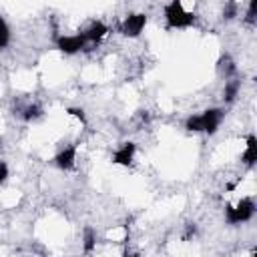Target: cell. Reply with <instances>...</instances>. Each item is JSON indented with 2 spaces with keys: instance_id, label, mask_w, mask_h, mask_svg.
I'll return each mask as SVG.
<instances>
[{
  "instance_id": "obj_1",
  "label": "cell",
  "mask_w": 257,
  "mask_h": 257,
  "mask_svg": "<svg viewBox=\"0 0 257 257\" xmlns=\"http://www.w3.org/2000/svg\"><path fill=\"white\" fill-rule=\"evenodd\" d=\"M225 116L223 108H207L201 114H193L185 120V128L191 133H207V135H215L221 120Z\"/></svg>"
},
{
  "instance_id": "obj_2",
  "label": "cell",
  "mask_w": 257,
  "mask_h": 257,
  "mask_svg": "<svg viewBox=\"0 0 257 257\" xmlns=\"http://www.w3.org/2000/svg\"><path fill=\"white\" fill-rule=\"evenodd\" d=\"M165 18H167L169 28H187V26L195 24V14L185 12L181 0H173L171 4L165 6Z\"/></svg>"
},
{
  "instance_id": "obj_3",
  "label": "cell",
  "mask_w": 257,
  "mask_h": 257,
  "mask_svg": "<svg viewBox=\"0 0 257 257\" xmlns=\"http://www.w3.org/2000/svg\"><path fill=\"white\" fill-rule=\"evenodd\" d=\"M253 215H255V201L249 199V197L241 199L235 207H233V205H227V207H225V219H227L229 225L245 223V221H249Z\"/></svg>"
},
{
  "instance_id": "obj_4",
  "label": "cell",
  "mask_w": 257,
  "mask_h": 257,
  "mask_svg": "<svg viewBox=\"0 0 257 257\" xmlns=\"http://www.w3.org/2000/svg\"><path fill=\"white\" fill-rule=\"evenodd\" d=\"M147 24V14H128L122 22H120V34L122 36H128V38H137L143 28Z\"/></svg>"
},
{
  "instance_id": "obj_5",
  "label": "cell",
  "mask_w": 257,
  "mask_h": 257,
  "mask_svg": "<svg viewBox=\"0 0 257 257\" xmlns=\"http://www.w3.org/2000/svg\"><path fill=\"white\" fill-rule=\"evenodd\" d=\"M56 46L60 52L64 54H76L78 50H82L86 46V40L82 34H74V36H60L56 38Z\"/></svg>"
},
{
  "instance_id": "obj_6",
  "label": "cell",
  "mask_w": 257,
  "mask_h": 257,
  "mask_svg": "<svg viewBox=\"0 0 257 257\" xmlns=\"http://www.w3.org/2000/svg\"><path fill=\"white\" fill-rule=\"evenodd\" d=\"M74 161H76V145H70L66 149H62L56 157H54V165L62 171H70L74 169Z\"/></svg>"
},
{
  "instance_id": "obj_7",
  "label": "cell",
  "mask_w": 257,
  "mask_h": 257,
  "mask_svg": "<svg viewBox=\"0 0 257 257\" xmlns=\"http://www.w3.org/2000/svg\"><path fill=\"white\" fill-rule=\"evenodd\" d=\"M135 151H137V145H135V143H131V141H128V143H122V147L114 151V155H112V163L122 165V167H128V165L133 163Z\"/></svg>"
},
{
  "instance_id": "obj_8",
  "label": "cell",
  "mask_w": 257,
  "mask_h": 257,
  "mask_svg": "<svg viewBox=\"0 0 257 257\" xmlns=\"http://www.w3.org/2000/svg\"><path fill=\"white\" fill-rule=\"evenodd\" d=\"M106 32H108V28H106L102 22H98V20H96V22H92V24H90L84 32H80V34L84 36V40H86V42H98Z\"/></svg>"
},
{
  "instance_id": "obj_9",
  "label": "cell",
  "mask_w": 257,
  "mask_h": 257,
  "mask_svg": "<svg viewBox=\"0 0 257 257\" xmlns=\"http://www.w3.org/2000/svg\"><path fill=\"white\" fill-rule=\"evenodd\" d=\"M255 161H257V139H255V135H249L247 137V149L243 153V163L247 167H253Z\"/></svg>"
},
{
  "instance_id": "obj_10",
  "label": "cell",
  "mask_w": 257,
  "mask_h": 257,
  "mask_svg": "<svg viewBox=\"0 0 257 257\" xmlns=\"http://www.w3.org/2000/svg\"><path fill=\"white\" fill-rule=\"evenodd\" d=\"M217 70H219V74H221V76L231 78V76L235 74L237 66H235V62H233V58H231L229 54H223V56L219 58V62H217Z\"/></svg>"
},
{
  "instance_id": "obj_11",
  "label": "cell",
  "mask_w": 257,
  "mask_h": 257,
  "mask_svg": "<svg viewBox=\"0 0 257 257\" xmlns=\"http://www.w3.org/2000/svg\"><path fill=\"white\" fill-rule=\"evenodd\" d=\"M239 86H241V82L239 80H229L227 84H225V90H223V100L225 102H233L235 100V96H237V92H239Z\"/></svg>"
},
{
  "instance_id": "obj_12",
  "label": "cell",
  "mask_w": 257,
  "mask_h": 257,
  "mask_svg": "<svg viewBox=\"0 0 257 257\" xmlns=\"http://www.w3.org/2000/svg\"><path fill=\"white\" fill-rule=\"evenodd\" d=\"M94 243H96V237H94V231L88 227V229H84V243H82V249L86 251V253H90L92 249H94Z\"/></svg>"
},
{
  "instance_id": "obj_13",
  "label": "cell",
  "mask_w": 257,
  "mask_h": 257,
  "mask_svg": "<svg viewBox=\"0 0 257 257\" xmlns=\"http://www.w3.org/2000/svg\"><path fill=\"white\" fill-rule=\"evenodd\" d=\"M8 42H10V30H8L6 20L0 16V48H6Z\"/></svg>"
},
{
  "instance_id": "obj_14",
  "label": "cell",
  "mask_w": 257,
  "mask_h": 257,
  "mask_svg": "<svg viewBox=\"0 0 257 257\" xmlns=\"http://www.w3.org/2000/svg\"><path fill=\"white\" fill-rule=\"evenodd\" d=\"M42 114V110H40V106H36V104H30V106H26L24 108V120H34V118H38Z\"/></svg>"
},
{
  "instance_id": "obj_15",
  "label": "cell",
  "mask_w": 257,
  "mask_h": 257,
  "mask_svg": "<svg viewBox=\"0 0 257 257\" xmlns=\"http://www.w3.org/2000/svg\"><path fill=\"white\" fill-rule=\"evenodd\" d=\"M255 14H257V2L253 0L249 4V10H247V16H245V22L247 24H255Z\"/></svg>"
},
{
  "instance_id": "obj_16",
  "label": "cell",
  "mask_w": 257,
  "mask_h": 257,
  "mask_svg": "<svg viewBox=\"0 0 257 257\" xmlns=\"http://www.w3.org/2000/svg\"><path fill=\"white\" fill-rule=\"evenodd\" d=\"M235 14H237V4H235V2H229V4L225 6V10H223V18H225V20H231Z\"/></svg>"
},
{
  "instance_id": "obj_17",
  "label": "cell",
  "mask_w": 257,
  "mask_h": 257,
  "mask_svg": "<svg viewBox=\"0 0 257 257\" xmlns=\"http://www.w3.org/2000/svg\"><path fill=\"white\" fill-rule=\"evenodd\" d=\"M66 112H68V114H72V116H76V118H80L82 122L86 120V118H84V110H82V108H68Z\"/></svg>"
},
{
  "instance_id": "obj_18",
  "label": "cell",
  "mask_w": 257,
  "mask_h": 257,
  "mask_svg": "<svg viewBox=\"0 0 257 257\" xmlns=\"http://www.w3.org/2000/svg\"><path fill=\"white\" fill-rule=\"evenodd\" d=\"M8 179V165L0 161V183H4Z\"/></svg>"
},
{
  "instance_id": "obj_19",
  "label": "cell",
  "mask_w": 257,
  "mask_h": 257,
  "mask_svg": "<svg viewBox=\"0 0 257 257\" xmlns=\"http://www.w3.org/2000/svg\"><path fill=\"white\" fill-rule=\"evenodd\" d=\"M195 231H197V229H195V223H189V225H187V233H185V239H187V237H191V235H195Z\"/></svg>"
},
{
  "instance_id": "obj_20",
  "label": "cell",
  "mask_w": 257,
  "mask_h": 257,
  "mask_svg": "<svg viewBox=\"0 0 257 257\" xmlns=\"http://www.w3.org/2000/svg\"><path fill=\"white\" fill-rule=\"evenodd\" d=\"M122 257H139V255H137V253H124Z\"/></svg>"
},
{
  "instance_id": "obj_21",
  "label": "cell",
  "mask_w": 257,
  "mask_h": 257,
  "mask_svg": "<svg viewBox=\"0 0 257 257\" xmlns=\"http://www.w3.org/2000/svg\"><path fill=\"white\" fill-rule=\"evenodd\" d=\"M0 145H2V143H0Z\"/></svg>"
}]
</instances>
